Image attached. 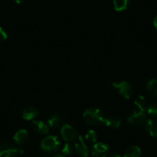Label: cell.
I'll list each match as a JSON object with an SVG mask.
<instances>
[{
	"instance_id": "cell-19",
	"label": "cell",
	"mask_w": 157,
	"mask_h": 157,
	"mask_svg": "<svg viewBox=\"0 0 157 157\" xmlns=\"http://www.w3.org/2000/svg\"><path fill=\"white\" fill-rule=\"evenodd\" d=\"M135 105L138 107V109H146V99L143 97V96H140L135 99V102H134Z\"/></svg>"
},
{
	"instance_id": "cell-22",
	"label": "cell",
	"mask_w": 157,
	"mask_h": 157,
	"mask_svg": "<svg viewBox=\"0 0 157 157\" xmlns=\"http://www.w3.org/2000/svg\"><path fill=\"white\" fill-rule=\"evenodd\" d=\"M7 38H8V34L5 31V29L0 25V42L5 41L7 39Z\"/></svg>"
},
{
	"instance_id": "cell-13",
	"label": "cell",
	"mask_w": 157,
	"mask_h": 157,
	"mask_svg": "<svg viewBox=\"0 0 157 157\" xmlns=\"http://www.w3.org/2000/svg\"><path fill=\"white\" fill-rule=\"evenodd\" d=\"M103 124L109 128L117 129V128H119L121 126V121L116 116H109V117L105 118Z\"/></svg>"
},
{
	"instance_id": "cell-21",
	"label": "cell",
	"mask_w": 157,
	"mask_h": 157,
	"mask_svg": "<svg viewBox=\"0 0 157 157\" xmlns=\"http://www.w3.org/2000/svg\"><path fill=\"white\" fill-rule=\"evenodd\" d=\"M146 112H147V113L149 115V116H152L153 118H157V103L156 102L151 103L150 105L147 107Z\"/></svg>"
},
{
	"instance_id": "cell-20",
	"label": "cell",
	"mask_w": 157,
	"mask_h": 157,
	"mask_svg": "<svg viewBox=\"0 0 157 157\" xmlns=\"http://www.w3.org/2000/svg\"><path fill=\"white\" fill-rule=\"evenodd\" d=\"M74 146L69 142L66 143L62 149V152L64 155H70L74 151Z\"/></svg>"
},
{
	"instance_id": "cell-3",
	"label": "cell",
	"mask_w": 157,
	"mask_h": 157,
	"mask_svg": "<svg viewBox=\"0 0 157 157\" xmlns=\"http://www.w3.org/2000/svg\"><path fill=\"white\" fill-rule=\"evenodd\" d=\"M23 153V149L9 143L0 144V157H17Z\"/></svg>"
},
{
	"instance_id": "cell-7",
	"label": "cell",
	"mask_w": 157,
	"mask_h": 157,
	"mask_svg": "<svg viewBox=\"0 0 157 157\" xmlns=\"http://www.w3.org/2000/svg\"><path fill=\"white\" fill-rule=\"evenodd\" d=\"M109 146L103 143H96L91 149L93 157H107L109 155Z\"/></svg>"
},
{
	"instance_id": "cell-9",
	"label": "cell",
	"mask_w": 157,
	"mask_h": 157,
	"mask_svg": "<svg viewBox=\"0 0 157 157\" xmlns=\"http://www.w3.org/2000/svg\"><path fill=\"white\" fill-rule=\"evenodd\" d=\"M31 128L33 131L40 135H46L49 132V126L40 120H33L31 123Z\"/></svg>"
},
{
	"instance_id": "cell-6",
	"label": "cell",
	"mask_w": 157,
	"mask_h": 157,
	"mask_svg": "<svg viewBox=\"0 0 157 157\" xmlns=\"http://www.w3.org/2000/svg\"><path fill=\"white\" fill-rule=\"evenodd\" d=\"M61 136L63 140L66 142H73L78 137L77 131L73 126L69 124H65L61 128Z\"/></svg>"
},
{
	"instance_id": "cell-15",
	"label": "cell",
	"mask_w": 157,
	"mask_h": 157,
	"mask_svg": "<svg viewBox=\"0 0 157 157\" xmlns=\"http://www.w3.org/2000/svg\"><path fill=\"white\" fill-rule=\"evenodd\" d=\"M141 149L137 146H132L125 151L123 157H140Z\"/></svg>"
},
{
	"instance_id": "cell-18",
	"label": "cell",
	"mask_w": 157,
	"mask_h": 157,
	"mask_svg": "<svg viewBox=\"0 0 157 157\" xmlns=\"http://www.w3.org/2000/svg\"><path fill=\"white\" fill-rule=\"evenodd\" d=\"M85 138L89 143H96L97 141V133L95 130L93 129H90L88 132H86L85 136Z\"/></svg>"
},
{
	"instance_id": "cell-8",
	"label": "cell",
	"mask_w": 157,
	"mask_h": 157,
	"mask_svg": "<svg viewBox=\"0 0 157 157\" xmlns=\"http://www.w3.org/2000/svg\"><path fill=\"white\" fill-rule=\"evenodd\" d=\"M74 149L77 155L81 157H87L89 155V149L84 142L82 136H78L75 141Z\"/></svg>"
},
{
	"instance_id": "cell-12",
	"label": "cell",
	"mask_w": 157,
	"mask_h": 157,
	"mask_svg": "<svg viewBox=\"0 0 157 157\" xmlns=\"http://www.w3.org/2000/svg\"><path fill=\"white\" fill-rule=\"evenodd\" d=\"M146 130L151 136L157 138V119H150L146 122Z\"/></svg>"
},
{
	"instance_id": "cell-16",
	"label": "cell",
	"mask_w": 157,
	"mask_h": 157,
	"mask_svg": "<svg viewBox=\"0 0 157 157\" xmlns=\"http://www.w3.org/2000/svg\"><path fill=\"white\" fill-rule=\"evenodd\" d=\"M129 5V0H113V6L116 11L122 12L126 10Z\"/></svg>"
},
{
	"instance_id": "cell-25",
	"label": "cell",
	"mask_w": 157,
	"mask_h": 157,
	"mask_svg": "<svg viewBox=\"0 0 157 157\" xmlns=\"http://www.w3.org/2000/svg\"><path fill=\"white\" fill-rule=\"evenodd\" d=\"M15 2H16L17 4H21L22 3V2H24L25 1V0H13Z\"/></svg>"
},
{
	"instance_id": "cell-14",
	"label": "cell",
	"mask_w": 157,
	"mask_h": 157,
	"mask_svg": "<svg viewBox=\"0 0 157 157\" xmlns=\"http://www.w3.org/2000/svg\"><path fill=\"white\" fill-rule=\"evenodd\" d=\"M48 126L52 129H56L62 123V118L58 113H53L48 119Z\"/></svg>"
},
{
	"instance_id": "cell-26",
	"label": "cell",
	"mask_w": 157,
	"mask_h": 157,
	"mask_svg": "<svg viewBox=\"0 0 157 157\" xmlns=\"http://www.w3.org/2000/svg\"><path fill=\"white\" fill-rule=\"evenodd\" d=\"M52 157H66L64 155H63V154H56V155H54Z\"/></svg>"
},
{
	"instance_id": "cell-11",
	"label": "cell",
	"mask_w": 157,
	"mask_h": 157,
	"mask_svg": "<svg viewBox=\"0 0 157 157\" xmlns=\"http://www.w3.org/2000/svg\"><path fill=\"white\" fill-rule=\"evenodd\" d=\"M29 140V134L25 129H19L13 136V140L16 144L22 145L26 143Z\"/></svg>"
},
{
	"instance_id": "cell-17",
	"label": "cell",
	"mask_w": 157,
	"mask_h": 157,
	"mask_svg": "<svg viewBox=\"0 0 157 157\" xmlns=\"http://www.w3.org/2000/svg\"><path fill=\"white\" fill-rule=\"evenodd\" d=\"M147 89L153 96H157V79H150L147 83Z\"/></svg>"
},
{
	"instance_id": "cell-23",
	"label": "cell",
	"mask_w": 157,
	"mask_h": 157,
	"mask_svg": "<svg viewBox=\"0 0 157 157\" xmlns=\"http://www.w3.org/2000/svg\"><path fill=\"white\" fill-rule=\"evenodd\" d=\"M153 25H154V27H155V29L157 30V15H156V16L155 17V19H154Z\"/></svg>"
},
{
	"instance_id": "cell-4",
	"label": "cell",
	"mask_w": 157,
	"mask_h": 157,
	"mask_svg": "<svg viewBox=\"0 0 157 157\" xmlns=\"http://www.w3.org/2000/svg\"><path fill=\"white\" fill-rule=\"evenodd\" d=\"M112 87L118 90L120 96L125 99H130L133 94V89L131 84L127 81H122L120 82H113Z\"/></svg>"
},
{
	"instance_id": "cell-10",
	"label": "cell",
	"mask_w": 157,
	"mask_h": 157,
	"mask_svg": "<svg viewBox=\"0 0 157 157\" xmlns=\"http://www.w3.org/2000/svg\"><path fill=\"white\" fill-rule=\"evenodd\" d=\"M39 115V112L36 107L33 106H28L26 108L24 109V110L22 111V116L24 120H33L34 119H36L38 116Z\"/></svg>"
},
{
	"instance_id": "cell-1",
	"label": "cell",
	"mask_w": 157,
	"mask_h": 157,
	"mask_svg": "<svg viewBox=\"0 0 157 157\" xmlns=\"http://www.w3.org/2000/svg\"><path fill=\"white\" fill-rule=\"evenodd\" d=\"M82 118L86 123L94 126L102 124L105 120L103 113L101 109L96 107H91L86 109L82 114Z\"/></svg>"
},
{
	"instance_id": "cell-24",
	"label": "cell",
	"mask_w": 157,
	"mask_h": 157,
	"mask_svg": "<svg viewBox=\"0 0 157 157\" xmlns=\"http://www.w3.org/2000/svg\"><path fill=\"white\" fill-rule=\"evenodd\" d=\"M109 157H123V156L119 153H113L109 155Z\"/></svg>"
},
{
	"instance_id": "cell-5",
	"label": "cell",
	"mask_w": 157,
	"mask_h": 157,
	"mask_svg": "<svg viewBox=\"0 0 157 157\" xmlns=\"http://www.w3.org/2000/svg\"><path fill=\"white\" fill-rule=\"evenodd\" d=\"M146 119V109H140L134 111L127 118V123L131 126H139Z\"/></svg>"
},
{
	"instance_id": "cell-2",
	"label": "cell",
	"mask_w": 157,
	"mask_h": 157,
	"mask_svg": "<svg viewBox=\"0 0 157 157\" xmlns=\"http://www.w3.org/2000/svg\"><path fill=\"white\" fill-rule=\"evenodd\" d=\"M61 142L59 138L56 136H48L45 137L41 142V148L46 152H55L59 149Z\"/></svg>"
}]
</instances>
